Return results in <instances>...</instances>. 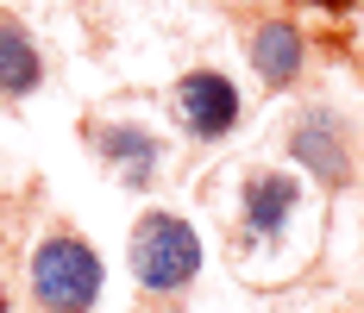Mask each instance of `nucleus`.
I'll return each instance as SVG.
<instances>
[{
    "instance_id": "f257e3e1",
    "label": "nucleus",
    "mask_w": 364,
    "mask_h": 313,
    "mask_svg": "<svg viewBox=\"0 0 364 313\" xmlns=\"http://www.w3.org/2000/svg\"><path fill=\"white\" fill-rule=\"evenodd\" d=\"M101 257L75 226H50L32 244V307L38 313H95L101 301Z\"/></svg>"
},
{
    "instance_id": "f03ea898",
    "label": "nucleus",
    "mask_w": 364,
    "mask_h": 313,
    "mask_svg": "<svg viewBox=\"0 0 364 313\" xmlns=\"http://www.w3.org/2000/svg\"><path fill=\"white\" fill-rule=\"evenodd\" d=\"M126 263L145 295H182L188 282L201 276V238L195 226L170 207H151L139 226H132V244H126Z\"/></svg>"
},
{
    "instance_id": "7ed1b4c3",
    "label": "nucleus",
    "mask_w": 364,
    "mask_h": 313,
    "mask_svg": "<svg viewBox=\"0 0 364 313\" xmlns=\"http://www.w3.org/2000/svg\"><path fill=\"white\" fill-rule=\"evenodd\" d=\"M170 106H176V126H182L195 144L232 138V126H239V113H245V101H239V82H232L226 70H214V63L182 70L176 88H170Z\"/></svg>"
},
{
    "instance_id": "20e7f679",
    "label": "nucleus",
    "mask_w": 364,
    "mask_h": 313,
    "mask_svg": "<svg viewBox=\"0 0 364 313\" xmlns=\"http://www.w3.org/2000/svg\"><path fill=\"white\" fill-rule=\"evenodd\" d=\"M88 144L101 150V163L119 175V188H151L164 163V138L145 132L139 119H88Z\"/></svg>"
},
{
    "instance_id": "39448f33",
    "label": "nucleus",
    "mask_w": 364,
    "mask_h": 313,
    "mask_svg": "<svg viewBox=\"0 0 364 313\" xmlns=\"http://www.w3.org/2000/svg\"><path fill=\"white\" fill-rule=\"evenodd\" d=\"M289 150L314 182H327V188H346L352 182V132L339 126V113H327V106H308L295 119Z\"/></svg>"
},
{
    "instance_id": "423d86ee",
    "label": "nucleus",
    "mask_w": 364,
    "mask_h": 313,
    "mask_svg": "<svg viewBox=\"0 0 364 313\" xmlns=\"http://www.w3.org/2000/svg\"><path fill=\"white\" fill-rule=\"evenodd\" d=\"M295 207H301V182L289 170H264V163L245 170V182H239V219H245L252 238H283Z\"/></svg>"
},
{
    "instance_id": "0eeeda50",
    "label": "nucleus",
    "mask_w": 364,
    "mask_h": 313,
    "mask_svg": "<svg viewBox=\"0 0 364 313\" xmlns=\"http://www.w3.org/2000/svg\"><path fill=\"white\" fill-rule=\"evenodd\" d=\"M245 57H252V70L264 88H295L301 82V63H308V38L295 19H257L252 32H245Z\"/></svg>"
},
{
    "instance_id": "6e6552de",
    "label": "nucleus",
    "mask_w": 364,
    "mask_h": 313,
    "mask_svg": "<svg viewBox=\"0 0 364 313\" xmlns=\"http://www.w3.org/2000/svg\"><path fill=\"white\" fill-rule=\"evenodd\" d=\"M44 88V50L19 13H0V101H32Z\"/></svg>"
},
{
    "instance_id": "1a4fd4ad",
    "label": "nucleus",
    "mask_w": 364,
    "mask_h": 313,
    "mask_svg": "<svg viewBox=\"0 0 364 313\" xmlns=\"http://www.w3.org/2000/svg\"><path fill=\"white\" fill-rule=\"evenodd\" d=\"M301 6H321V13H333V19H339V13H358L364 0H301Z\"/></svg>"
},
{
    "instance_id": "9d476101",
    "label": "nucleus",
    "mask_w": 364,
    "mask_h": 313,
    "mask_svg": "<svg viewBox=\"0 0 364 313\" xmlns=\"http://www.w3.org/2000/svg\"><path fill=\"white\" fill-rule=\"evenodd\" d=\"M0 313H13V301H6V288H0Z\"/></svg>"
}]
</instances>
